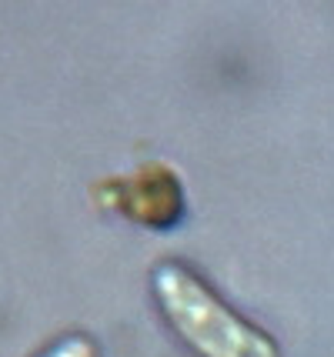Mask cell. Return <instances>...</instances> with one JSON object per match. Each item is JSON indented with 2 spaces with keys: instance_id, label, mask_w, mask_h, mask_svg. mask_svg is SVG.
Masks as SVG:
<instances>
[{
  "instance_id": "1",
  "label": "cell",
  "mask_w": 334,
  "mask_h": 357,
  "mask_svg": "<svg viewBox=\"0 0 334 357\" xmlns=\"http://www.w3.org/2000/svg\"><path fill=\"white\" fill-rule=\"evenodd\" d=\"M154 294L167 321L201 357H278L274 344L227 311L191 271L164 264L154 274Z\"/></svg>"
},
{
  "instance_id": "2",
  "label": "cell",
  "mask_w": 334,
  "mask_h": 357,
  "mask_svg": "<svg viewBox=\"0 0 334 357\" xmlns=\"http://www.w3.org/2000/svg\"><path fill=\"white\" fill-rule=\"evenodd\" d=\"M44 357H97V347L87 337H67V341L54 344Z\"/></svg>"
}]
</instances>
